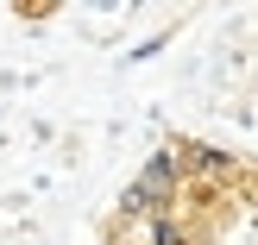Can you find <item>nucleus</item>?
Returning a JSON list of instances; mask_svg holds the SVG:
<instances>
[{"label": "nucleus", "instance_id": "f257e3e1", "mask_svg": "<svg viewBox=\"0 0 258 245\" xmlns=\"http://www.w3.org/2000/svg\"><path fill=\"white\" fill-rule=\"evenodd\" d=\"M183 208V183H176V170H170V157L164 151H151V164L126 183V195H120V220H145V214H176Z\"/></svg>", "mask_w": 258, "mask_h": 245}]
</instances>
